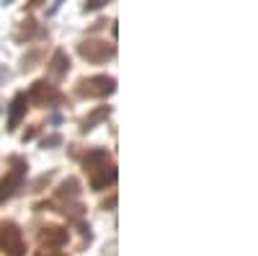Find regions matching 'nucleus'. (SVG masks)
<instances>
[{
    "label": "nucleus",
    "mask_w": 258,
    "mask_h": 256,
    "mask_svg": "<svg viewBox=\"0 0 258 256\" xmlns=\"http://www.w3.org/2000/svg\"><path fill=\"white\" fill-rule=\"evenodd\" d=\"M103 117H109V109H98V112H93L88 119H83V124H80V132H91V130H93V124H96L98 119H103Z\"/></svg>",
    "instance_id": "nucleus-11"
},
{
    "label": "nucleus",
    "mask_w": 258,
    "mask_h": 256,
    "mask_svg": "<svg viewBox=\"0 0 258 256\" xmlns=\"http://www.w3.org/2000/svg\"><path fill=\"white\" fill-rule=\"evenodd\" d=\"M26 98L34 101V104H39V106H49V104H54L59 98V93H57L54 85H49L47 80H36L31 85V91L26 93Z\"/></svg>",
    "instance_id": "nucleus-4"
},
{
    "label": "nucleus",
    "mask_w": 258,
    "mask_h": 256,
    "mask_svg": "<svg viewBox=\"0 0 258 256\" xmlns=\"http://www.w3.org/2000/svg\"><path fill=\"white\" fill-rule=\"evenodd\" d=\"M13 163H16V168L11 171V174H6L3 176V181H0V204H3L6 199H11L16 191L21 189V184H24V179H26V161H21V158H13Z\"/></svg>",
    "instance_id": "nucleus-2"
},
{
    "label": "nucleus",
    "mask_w": 258,
    "mask_h": 256,
    "mask_svg": "<svg viewBox=\"0 0 258 256\" xmlns=\"http://www.w3.org/2000/svg\"><path fill=\"white\" fill-rule=\"evenodd\" d=\"M34 137H36V130H29V132L24 135V142H26V140H34Z\"/></svg>",
    "instance_id": "nucleus-15"
},
{
    "label": "nucleus",
    "mask_w": 258,
    "mask_h": 256,
    "mask_svg": "<svg viewBox=\"0 0 258 256\" xmlns=\"http://www.w3.org/2000/svg\"><path fill=\"white\" fill-rule=\"evenodd\" d=\"M68 70H70V57H68V52L57 49V52L52 55V60H49V73H52L54 78H62V75H68Z\"/></svg>",
    "instance_id": "nucleus-9"
},
{
    "label": "nucleus",
    "mask_w": 258,
    "mask_h": 256,
    "mask_svg": "<svg viewBox=\"0 0 258 256\" xmlns=\"http://www.w3.org/2000/svg\"><path fill=\"white\" fill-rule=\"evenodd\" d=\"M57 145H62V135H49L41 142V147H57Z\"/></svg>",
    "instance_id": "nucleus-13"
},
{
    "label": "nucleus",
    "mask_w": 258,
    "mask_h": 256,
    "mask_svg": "<svg viewBox=\"0 0 258 256\" xmlns=\"http://www.w3.org/2000/svg\"><path fill=\"white\" fill-rule=\"evenodd\" d=\"M80 96H93V98H101V96H109L116 91V78L111 75H93V78H83L80 80Z\"/></svg>",
    "instance_id": "nucleus-1"
},
{
    "label": "nucleus",
    "mask_w": 258,
    "mask_h": 256,
    "mask_svg": "<svg viewBox=\"0 0 258 256\" xmlns=\"http://www.w3.org/2000/svg\"><path fill=\"white\" fill-rule=\"evenodd\" d=\"M0 251L3 253H11V256H21L26 251L24 246V233L16 223H6L0 228Z\"/></svg>",
    "instance_id": "nucleus-3"
},
{
    "label": "nucleus",
    "mask_w": 258,
    "mask_h": 256,
    "mask_svg": "<svg viewBox=\"0 0 258 256\" xmlns=\"http://www.w3.org/2000/svg\"><path fill=\"white\" fill-rule=\"evenodd\" d=\"M106 158H109V153H106V150H93V153L85 156V168H96V166L103 163Z\"/></svg>",
    "instance_id": "nucleus-12"
},
{
    "label": "nucleus",
    "mask_w": 258,
    "mask_h": 256,
    "mask_svg": "<svg viewBox=\"0 0 258 256\" xmlns=\"http://www.w3.org/2000/svg\"><path fill=\"white\" fill-rule=\"evenodd\" d=\"M78 52L88 60V62H103L114 55V47L111 44H103V41H83L78 47Z\"/></svg>",
    "instance_id": "nucleus-5"
},
{
    "label": "nucleus",
    "mask_w": 258,
    "mask_h": 256,
    "mask_svg": "<svg viewBox=\"0 0 258 256\" xmlns=\"http://www.w3.org/2000/svg\"><path fill=\"white\" fill-rule=\"evenodd\" d=\"M26 109H29L26 93H16L13 101H11V106H8V132H13L16 127H18V122L26 117Z\"/></svg>",
    "instance_id": "nucleus-6"
},
{
    "label": "nucleus",
    "mask_w": 258,
    "mask_h": 256,
    "mask_svg": "<svg viewBox=\"0 0 258 256\" xmlns=\"http://www.w3.org/2000/svg\"><path fill=\"white\" fill-rule=\"evenodd\" d=\"M106 6V0H91V3H85V11H98Z\"/></svg>",
    "instance_id": "nucleus-14"
},
{
    "label": "nucleus",
    "mask_w": 258,
    "mask_h": 256,
    "mask_svg": "<svg viewBox=\"0 0 258 256\" xmlns=\"http://www.w3.org/2000/svg\"><path fill=\"white\" fill-rule=\"evenodd\" d=\"M49 122H52V124H59V122H62V117H59V114H52V117H49Z\"/></svg>",
    "instance_id": "nucleus-16"
},
{
    "label": "nucleus",
    "mask_w": 258,
    "mask_h": 256,
    "mask_svg": "<svg viewBox=\"0 0 258 256\" xmlns=\"http://www.w3.org/2000/svg\"><path fill=\"white\" fill-rule=\"evenodd\" d=\"M57 194H59L62 199H78V197H80V181H78V179L62 181L59 189H57Z\"/></svg>",
    "instance_id": "nucleus-10"
},
{
    "label": "nucleus",
    "mask_w": 258,
    "mask_h": 256,
    "mask_svg": "<svg viewBox=\"0 0 258 256\" xmlns=\"http://www.w3.org/2000/svg\"><path fill=\"white\" fill-rule=\"evenodd\" d=\"M116 184V168L114 166H101V171H96L93 174V179H91V186L93 189H109V186H114Z\"/></svg>",
    "instance_id": "nucleus-8"
},
{
    "label": "nucleus",
    "mask_w": 258,
    "mask_h": 256,
    "mask_svg": "<svg viewBox=\"0 0 258 256\" xmlns=\"http://www.w3.org/2000/svg\"><path fill=\"white\" fill-rule=\"evenodd\" d=\"M39 241L47 243V246H64V243H68V228H57V225L41 228Z\"/></svg>",
    "instance_id": "nucleus-7"
}]
</instances>
